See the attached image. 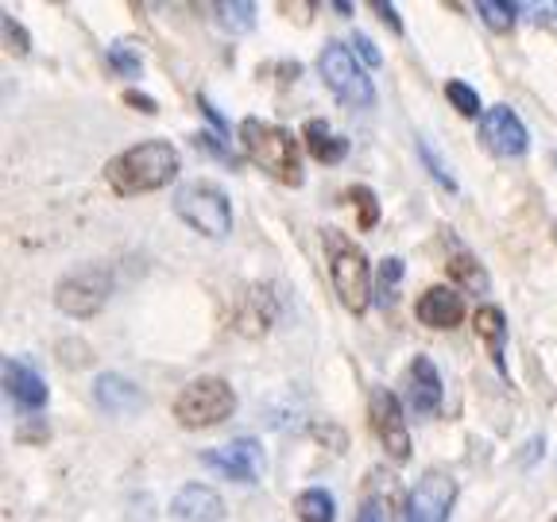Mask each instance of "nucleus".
<instances>
[{
	"label": "nucleus",
	"mask_w": 557,
	"mask_h": 522,
	"mask_svg": "<svg viewBox=\"0 0 557 522\" xmlns=\"http://www.w3.org/2000/svg\"><path fill=\"white\" fill-rule=\"evenodd\" d=\"M178 174V151L166 139H148V144H136L124 156H116L109 163V183L116 194H151L159 186H166Z\"/></svg>",
	"instance_id": "f257e3e1"
},
{
	"label": "nucleus",
	"mask_w": 557,
	"mask_h": 522,
	"mask_svg": "<svg viewBox=\"0 0 557 522\" xmlns=\"http://www.w3.org/2000/svg\"><path fill=\"white\" fill-rule=\"evenodd\" d=\"M240 144L248 151L260 171H268L271 178L287 186H298L302 183V156H298V139L290 136L287 128H278V124H268V121H248L240 124Z\"/></svg>",
	"instance_id": "f03ea898"
},
{
	"label": "nucleus",
	"mask_w": 557,
	"mask_h": 522,
	"mask_svg": "<svg viewBox=\"0 0 557 522\" xmlns=\"http://www.w3.org/2000/svg\"><path fill=\"white\" fill-rule=\"evenodd\" d=\"M325 256H330V275L341 302L352 313H364L372 306V263L337 228H325Z\"/></svg>",
	"instance_id": "7ed1b4c3"
},
{
	"label": "nucleus",
	"mask_w": 557,
	"mask_h": 522,
	"mask_svg": "<svg viewBox=\"0 0 557 522\" xmlns=\"http://www.w3.org/2000/svg\"><path fill=\"white\" fill-rule=\"evenodd\" d=\"M236 410V395L225 380L218 375H206V380H194L190 387H183V395L174 399V418L178 426L186 430H206L218 426L225 418H233Z\"/></svg>",
	"instance_id": "20e7f679"
},
{
	"label": "nucleus",
	"mask_w": 557,
	"mask_h": 522,
	"mask_svg": "<svg viewBox=\"0 0 557 522\" xmlns=\"http://www.w3.org/2000/svg\"><path fill=\"white\" fill-rule=\"evenodd\" d=\"M174 213L201 236H225L233 228V206L209 183H190L174 194Z\"/></svg>",
	"instance_id": "39448f33"
},
{
	"label": "nucleus",
	"mask_w": 557,
	"mask_h": 522,
	"mask_svg": "<svg viewBox=\"0 0 557 522\" xmlns=\"http://www.w3.org/2000/svg\"><path fill=\"white\" fill-rule=\"evenodd\" d=\"M318 70H322L325 86L333 89V97L352 109H372L375 101V89H372V78L364 74V66L357 62V54L348 51L345 44H330L318 59Z\"/></svg>",
	"instance_id": "423d86ee"
},
{
	"label": "nucleus",
	"mask_w": 557,
	"mask_h": 522,
	"mask_svg": "<svg viewBox=\"0 0 557 522\" xmlns=\"http://www.w3.org/2000/svg\"><path fill=\"white\" fill-rule=\"evenodd\" d=\"M113 295V275L104 268H78L74 275H66L54 290V302H59L62 313L70 318H94L104 302Z\"/></svg>",
	"instance_id": "0eeeda50"
},
{
	"label": "nucleus",
	"mask_w": 557,
	"mask_h": 522,
	"mask_svg": "<svg viewBox=\"0 0 557 522\" xmlns=\"http://www.w3.org/2000/svg\"><path fill=\"white\" fill-rule=\"evenodd\" d=\"M453 504H457V480L445 472H426L410 487L403 522H449Z\"/></svg>",
	"instance_id": "6e6552de"
},
{
	"label": "nucleus",
	"mask_w": 557,
	"mask_h": 522,
	"mask_svg": "<svg viewBox=\"0 0 557 522\" xmlns=\"http://www.w3.org/2000/svg\"><path fill=\"white\" fill-rule=\"evenodd\" d=\"M368 414H372V430L380 437V445L387 449L392 461H410V434H407V418L403 407L387 387H372L368 395Z\"/></svg>",
	"instance_id": "1a4fd4ad"
},
{
	"label": "nucleus",
	"mask_w": 557,
	"mask_h": 522,
	"mask_svg": "<svg viewBox=\"0 0 557 522\" xmlns=\"http://www.w3.org/2000/svg\"><path fill=\"white\" fill-rule=\"evenodd\" d=\"M480 139H484V148L499 159H519L531 144L522 121L515 116V109L507 104H496V109H487L484 121H480Z\"/></svg>",
	"instance_id": "9d476101"
},
{
	"label": "nucleus",
	"mask_w": 557,
	"mask_h": 522,
	"mask_svg": "<svg viewBox=\"0 0 557 522\" xmlns=\"http://www.w3.org/2000/svg\"><path fill=\"white\" fill-rule=\"evenodd\" d=\"M201 461H206L209 469H218L225 480L248 484V480H260V472H263V449L252 442V437H236V442L221 445V449L201 452Z\"/></svg>",
	"instance_id": "9b49d317"
},
{
	"label": "nucleus",
	"mask_w": 557,
	"mask_h": 522,
	"mask_svg": "<svg viewBox=\"0 0 557 522\" xmlns=\"http://www.w3.org/2000/svg\"><path fill=\"white\" fill-rule=\"evenodd\" d=\"M407 402L414 414H434L442 407V372L430 357H414L407 368Z\"/></svg>",
	"instance_id": "f8f14e48"
},
{
	"label": "nucleus",
	"mask_w": 557,
	"mask_h": 522,
	"mask_svg": "<svg viewBox=\"0 0 557 522\" xmlns=\"http://www.w3.org/2000/svg\"><path fill=\"white\" fill-rule=\"evenodd\" d=\"M414 313L418 322L430 325V330H457L465 322V298L453 287H430L422 290Z\"/></svg>",
	"instance_id": "ddd939ff"
},
{
	"label": "nucleus",
	"mask_w": 557,
	"mask_h": 522,
	"mask_svg": "<svg viewBox=\"0 0 557 522\" xmlns=\"http://www.w3.org/2000/svg\"><path fill=\"white\" fill-rule=\"evenodd\" d=\"M94 399H97V407H101L104 414H113V418L139 414V410H144V391H139L132 380H124V375H116V372L97 375Z\"/></svg>",
	"instance_id": "4468645a"
},
{
	"label": "nucleus",
	"mask_w": 557,
	"mask_h": 522,
	"mask_svg": "<svg viewBox=\"0 0 557 522\" xmlns=\"http://www.w3.org/2000/svg\"><path fill=\"white\" fill-rule=\"evenodd\" d=\"M221 514H225V504L206 484H186L171 504L174 522H221Z\"/></svg>",
	"instance_id": "2eb2a0df"
},
{
	"label": "nucleus",
	"mask_w": 557,
	"mask_h": 522,
	"mask_svg": "<svg viewBox=\"0 0 557 522\" xmlns=\"http://www.w3.org/2000/svg\"><path fill=\"white\" fill-rule=\"evenodd\" d=\"M4 387L20 410H39L47 402V380L24 360H4Z\"/></svg>",
	"instance_id": "dca6fc26"
},
{
	"label": "nucleus",
	"mask_w": 557,
	"mask_h": 522,
	"mask_svg": "<svg viewBox=\"0 0 557 522\" xmlns=\"http://www.w3.org/2000/svg\"><path fill=\"white\" fill-rule=\"evenodd\" d=\"M302 136H306V148H310V156L318 159V163H341V159H345L348 139L337 136L325 121H306Z\"/></svg>",
	"instance_id": "f3484780"
},
{
	"label": "nucleus",
	"mask_w": 557,
	"mask_h": 522,
	"mask_svg": "<svg viewBox=\"0 0 557 522\" xmlns=\"http://www.w3.org/2000/svg\"><path fill=\"white\" fill-rule=\"evenodd\" d=\"M472 325H476L480 340H484L492 352H496V364H499V352H504V340H507V322L504 313L496 310V306H480L476 313H472Z\"/></svg>",
	"instance_id": "a211bd4d"
},
{
	"label": "nucleus",
	"mask_w": 557,
	"mask_h": 522,
	"mask_svg": "<svg viewBox=\"0 0 557 522\" xmlns=\"http://www.w3.org/2000/svg\"><path fill=\"white\" fill-rule=\"evenodd\" d=\"M295 511L302 522H333L337 519V507H333V496L325 487H306L302 496L295 499Z\"/></svg>",
	"instance_id": "6ab92c4d"
},
{
	"label": "nucleus",
	"mask_w": 557,
	"mask_h": 522,
	"mask_svg": "<svg viewBox=\"0 0 557 522\" xmlns=\"http://www.w3.org/2000/svg\"><path fill=\"white\" fill-rule=\"evenodd\" d=\"M218 24L233 35H244L256 27V4L248 0H228V4H218Z\"/></svg>",
	"instance_id": "aec40b11"
},
{
	"label": "nucleus",
	"mask_w": 557,
	"mask_h": 522,
	"mask_svg": "<svg viewBox=\"0 0 557 522\" xmlns=\"http://www.w3.org/2000/svg\"><path fill=\"white\" fill-rule=\"evenodd\" d=\"M449 275L457 278L461 287H469L472 295H484V290H487V271L480 268L472 256H453V260H449Z\"/></svg>",
	"instance_id": "412c9836"
},
{
	"label": "nucleus",
	"mask_w": 557,
	"mask_h": 522,
	"mask_svg": "<svg viewBox=\"0 0 557 522\" xmlns=\"http://www.w3.org/2000/svg\"><path fill=\"white\" fill-rule=\"evenodd\" d=\"M476 12L484 16V24L492 27V32H511L515 27V4H496V0H480Z\"/></svg>",
	"instance_id": "4be33fe9"
},
{
	"label": "nucleus",
	"mask_w": 557,
	"mask_h": 522,
	"mask_svg": "<svg viewBox=\"0 0 557 522\" xmlns=\"http://www.w3.org/2000/svg\"><path fill=\"white\" fill-rule=\"evenodd\" d=\"M445 97H449V104L461 116H476L480 113V94L472 86H465V82H449V86H445Z\"/></svg>",
	"instance_id": "5701e85b"
},
{
	"label": "nucleus",
	"mask_w": 557,
	"mask_h": 522,
	"mask_svg": "<svg viewBox=\"0 0 557 522\" xmlns=\"http://www.w3.org/2000/svg\"><path fill=\"white\" fill-rule=\"evenodd\" d=\"M348 198H352V206H357V213H360V228H375V221H380L375 194L368 190V186H352V190H348Z\"/></svg>",
	"instance_id": "b1692460"
},
{
	"label": "nucleus",
	"mask_w": 557,
	"mask_h": 522,
	"mask_svg": "<svg viewBox=\"0 0 557 522\" xmlns=\"http://www.w3.org/2000/svg\"><path fill=\"white\" fill-rule=\"evenodd\" d=\"M109 59H113V66L121 70V74H128V78H136V74H139L136 51H124V47H113V51H109Z\"/></svg>",
	"instance_id": "393cba45"
},
{
	"label": "nucleus",
	"mask_w": 557,
	"mask_h": 522,
	"mask_svg": "<svg viewBox=\"0 0 557 522\" xmlns=\"http://www.w3.org/2000/svg\"><path fill=\"white\" fill-rule=\"evenodd\" d=\"M4 35H9L12 54H27V32H24V27H20L12 16H4Z\"/></svg>",
	"instance_id": "a878e982"
},
{
	"label": "nucleus",
	"mask_w": 557,
	"mask_h": 522,
	"mask_svg": "<svg viewBox=\"0 0 557 522\" xmlns=\"http://www.w3.org/2000/svg\"><path fill=\"white\" fill-rule=\"evenodd\" d=\"M352 47H357V54L368 62V66H380V51L372 47V39H368V35H357V39H352Z\"/></svg>",
	"instance_id": "bb28decb"
},
{
	"label": "nucleus",
	"mask_w": 557,
	"mask_h": 522,
	"mask_svg": "<svg viewBox=\"0 0 557 522\" xmlns=\"http://www.w3.org/2000/svg\"><path fill=\"white\" fill-rule=\"evenodd\" d=\"M124 101L139 104V113H159V104H156V101H151V97L136 94V89H128V94H124Z\"/></svg>",
	"instance_id": "cd10ccee"
},
{
	"label": "nucleus",
	"mask_w": 557,
	"mask_h": 522,
	"mask_svg": "<svg viewBox=\"0 0 557 522\" xmlns=\"http://www.w3.org/2000/svg\"><path fill=\"white\" fill-rule=\"evenodd\" d=\"M399 275H403V263L399 260H383L380 263V278H383V283H399Z\"/></svg>",
	"instance_id": "c85d7f7f"
},
{
	"label": "nucleus",
	"mask_w": 557,
	"mask_h": 522,
	"mask_svg": "<svg viewBox=\"0 0 557 522\" xmlns=\"http://www.w3.org/2000/svg\"><path fill=\"white\" fill-rule=\"evenodd\" d=\"M357 522H383V511H380V504H372V499H368V504L360 507Z\"/></svg>",
	"instance_id": "c756f323"
},
{
	"label": "nucleus",
	"mask_w": 557,
	"mask_h": 522,
	"mask_svg": "<svg viewBox=\"0 0 557 522\" xmlns=\"http://www.w3.org/2000/svg\"><path fill=\"white\" fill-rule=\"evenodd\" d=\"M375 12H380V16H383V20H387V24L395 27V32H403L399 16H395V4H383V0H380V4H375Z\"/></svg>",
	"instance_id": "7c9ffc66"
},
{
	"label": "nucleus",
	"mask_w": 557,
	"mask_h": 522,
	"mask_svg": "<svg viewBox=\"0 0 557 522\" xmlns=\"http://www.w3.org/2000/svg\"><path fill=\"white\" fill-rule=\"evenodd\" d=\"M554 522H557V519H554Z\"/></svg>",
	"instance_id": "2f4dec72"
}]
</instances>
